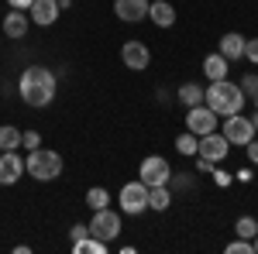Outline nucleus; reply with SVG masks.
<instances>
[{"instance_id": "obj_5", "label": "nucleus", "mask_w": 258, "mask_h": 254, "mask_svg": "<svg viewBox=\"0 0 258 254\" xmlns=\"http://www.w3.org/2000/svg\"><path fill=\"white\" fill-rule=\"evenodd\" d=\"M117 203H120V213H127V216H141L145 210H148V186L145 182H127L124 189H120L117 196Z\"/></svg>"}, {"instance_id": "obj_4", "label": "nucleus", "mask_w": 258, "mask_h": 254, "mask_svg": "<svg viewBox=\"0 0 258 254\" xmlns=\"http://www.w3.org/2000/svg\"><path fill=\"white\" fill-rule=\"evenodd\" d=\"M86 227H90V234L97 237V240L110 244V240H117V237H120V213H114L110 206L93 210V220H90Z\"/></svg>"}, {"instance_id": "obj_1", "label": "nucleus", "mask_w": 258, "mask_h": 254, "mask_svg": "<svg viewBox=\"0 0 258 254\" xmlns=\"http://www.w3.org/2000/svg\"><path fill=\"white\" fill-rule=\"evenodd\" d=\"M55 90H59V79H55V72H52L48 65H28L18 79L21 100H24L28 107H35V110L48 107V103L55 100Z\"/></svg>"}, {"instance_id": "obj_7", "label": "nucleus", "mask_w": 258, "mask_h": 254, "mask_svg": "<svg viewBox=\"0 0 258 254\" xmlns=\"http://www.w3.org/2000/svg\"><path fill=\"white\" fill-rule=\"evenodd\" d=\"M220 117L207 107V103H200V107H189V114H186V131H193L197 137L210 134V131H217Z\"/></svg>"}, {"instance_id": "obj_16", "label": "nucleus", "mask_w": 258, "mask_h": 254, "mask_svg": "<svg viewBox=\"0 0 258 254\" xmlns=\"http://www.w3.org/2000/svg\"><path fill=\"white\" fill-rule=\"evenodd\" d=\"M227 69H231V62L224 59L220 52H210V55L203 59V76L210 79V82H214V79H227Z\"/></svg>"}, {"instance_id": "obj_12", "label": "nucleus", "mask_w": 258, "mask_h": 254, "mask_svg": "<svg viewBox=\"0 0 258 254\" xmlns=\"http://www.w3.org/2000/svg\"><path fill=\"white\" fill-rule=\"evenodd\" d=\"M24 176V158L18 151H0V186H14Z\"/></svg>"}, {"instance_id": "obj_8", "label": "nucleus", "mask_w": 258, "mask_h": 254, "mask_svg": "<svg viewBox=\"0 0 258 254\" xmlns=\"http://www.w3.org/2000/svg\"><path fill=\"white\" fill-rule=\"evenodd\" d=\"M120 62L127 65V69H135V72H145L148 65H152V52H148V45L138 38L124 41L120 45Z\"/></svg>"}, {"instance_id": "obj_24", "label": "nucleus", "mask_w": 258, "mask_h": 254, "mask_svg": "<svg viewBox=\"0 0 258 254\" xmlns=\"http://www.w3.org/2000/svg\"><path fill=\"white\" fill-rule=\"evenodd\" d=\"M234 234L244 237V240H255V237H258V220H255V216H238Z\"/></svg>"}, {"instance_id": "obj_22", "label": "nucleus", "mask_w": 258, "mask_h": 254, "mask_svg": "<svg viewBox=\"0 0 258 254\" xmlns=\"http://www.w3.org/2000/svg\"><path fill=\"white\" fill-rule=\"evenodd\" d=\"M18 148H21V131L11 127V124H4L0 127V151H18Z\"/></svg>"}, {"instance_id": "obj_40", "label": "nucleus", "mask_w": 258, "mask_h": 254, "mask_svg": "<svg viewBox=\"0 0 258 254\" xmlns=\"http://www.w3.org/2000/svg\"><path fill=\"white\" fill-rule=\"evenodd\" d=\"M255 110H258V97H255Z\"/></svg>"}, {"instance_id": "obj_28", "label": "nucleus", "mask_w": 258, "mask_h": 254, "mask_svg": "<svg viewBox=\"0 0 258 254\" xmlns=\"http://www.w3.org/2000/svg\"><path fill=\"white\" fill-rule=\"evenodd\" d=\"M21 148H28V151L41 148V134L38 131H21Z\"/></svg>"}, {"instance_id": "obj_39", "label": "nucleus", "mask_w": 258, "mask_h": 254, "mask_svg": "<svg viewBox=\"0 0 258 254\" xmlns=\"http://www.w3.org/2000/svg\"><path fill=\"white\" fill-rule=\"evenodd\" d=\"M251 247H255V254H258V237H255V240H251Z\"/></svg>"}, {"instance_id": "obj_26", "label": "nucleus", "mask_w": 258, "mask_h": 254, "mask_svg": "<svg viewBox=\"0 0 258 254\" xmlns=\"http://www.w3.org/2000/svg\"><path fill=\"white\" fill-rule=\"evenodd\" d=\"M238 86H241V93H244L248 100H255V97H258V72H248V76L241 79Z\"/></svg>"}, {"instance_id": "obj_14", "label": "nucleus", "mask_w": 258, "mask_h": 254, "mask_svg": "<svg viewBox=\"0 0 258 254\" xmlns=\"http://www.w3.org/2000/svg\"><path fill=\"white\" fill-rule=\"evenodd\" d=\"M148 21L155 28H172L176 24V7L169 0H155V4H148Z\"/></svg>"}, {"instance_id": "obj_36", "label": "nucleus", "mask_w": 258, "mask_h": 254, "mask_svg": "<svg viewBox=\"0 0 258 254\" xmlns=\"http://www.w3.org/2000/svg\"><path fill=\"white\" fill-rule=\"evenodd\" d=\"M172 100H176V93H169V90H159V103H165V107H169Z\"/></svg>"}, {"instance_id": "obj_13", "label": "nucleus", "mask_w": 258, "mask_h": 254, "mask_svg": "<svg viewBox=\"0 0 258 254\" xmlns=\"http://www.w3.org/2000/svg\"><path fill=\"white\" fill-rule=\"evenodd\" d=\"M148 4L152 0H114V14L127 24H138V21L148 18Z\"/></svg>"}, {"instance_id": "obj_9", "label": "nucleus", "mask_w": 258, "mask_h": 254, "mask_svg": "<svg viewBox=\"0 0 258 254\" xmlns=\"http://www.w3.org/2000/svg\"><path fill=\"white\" fill-rule=\"evenodd\" d=\"M220 134L227 137L231 144H238V148H244L251 137H255V127H251V120L244 117V114H231V117L224 120V131Z\"/></svg>"}, {"instance_id": "obj_29", "label": "nucleus", "mask_w": 258, "mask_h": 254, "mask_svg": "<svg viewBox=\"0 0 258 254\" xmlns=\"http://www.w3.org/2000/svg\"><path fill=\"white\" fill-rule=\"evenodd\" d=\"M244 59L258 65V38H248V41H244Z\"/></svg>"}, {"instance_id": "obj_19", "label": "nucleus", "mask_w": 258, "mask_h": 254, "mask_svg": "<svg viewBox=\"0 0 258 254\" xmlns=\"http://www.w3.org/2000/svg\"><path fill=\"white\" fill-rule=\"evenodd\" d=\"M176 100L189 110V107H200L203 103V86H197V82H182L176 90Z\"/></svg>"}, {"instance_id": "obj_38", "label": "nucleus", "mask_w": 258, "mask_h": 254, "mask_svg": "<svg viewBox=\"0 0 258 254\" xmlns=\"http://www.w3.org/2000/svg\"><path fill=\"white\" fill-rule=\"evenodd\" d=\"M59 7L66 11V7H73V0H59Z\"/></svg>"}, {"instance_id": "obj_34", "label": "nucleus", "mask_w": 258, "mask_h": 254, "mask_svg": "<svg viewBox=\"0 0 258 254\" xmlns=\"http://www.w3.org/2000/svg\"><path fill=\"white\" fill-rule=\"evenodd\" d=\"M234 179H238V182H251V168H248V165H244V168H238V172H234Z\"/></svg>"}, {"instance_id": "obj_20", "label": "nucleus", "mask_w": 258, "mask_h": 254, "mask_svg": "<svg viewBox=\"0 0 258 254\" xmlns=\"http://www.w3.org/2000/svg\"><path fill=\"white\" fill-rule=\"evenodd\" d=\"M110 247V244H103V240H97L93 234L80 237V240H73V254H103Z\"/></svg>"}, {"instance_id": "obj_30", "label": "nucleus", "mask_w": 258, "mask_h": 254, "mask_svg": "<svg viewBox=\"0 0 258 254\" xmlns=\"http://www.w3.org/2000/svg\"><path fill=\"white\" fill-rule=\"evenodd\" d=\"M210 176H214V182H217V186H231V172H224L220 165H214V172H210Z\"/></svg>"}, {"instance_id": "obj_23", "label": "nucleus", "mask_w": 258, "mask_h": 254, "mask_svg": "<svg viewBox=\"0 0 258 254\" xmlns=\"http://www.w3.org/2000/svg\"><path fill=\"white\" fill-rule=\"evenodd\" d=\"M176 151L179 155H197L200 151V137L193 134V131H182V134L176 137Z\"/></svg>"}, {"instance_id": "obj_32", "label": "nucleus", "mask_w": 258, "mask_h": 254, "mask_svg": "<svg viewBox=\"0 0 258 254\" xmlns=\"http://www.w3.org/2000/svg\"><path fill=\"white\" fill-rule=\"evenodd\" d=\"M86 234H90V227H86V223H76V227L69 230V237H73V240H80V237H86Z\"/></svg>"}, {"instance_id": "obj_25", "label": "nucleus", "mask_w": 258, "mask_h": 254, "mask_svg": "<svg viewBox=\"0 0 258 254\" xmlns=\"http://www.w3.org/2000/svg\"><path fill=\"white\" fill-rule=\"evenodd\" d=\"M86 206H90V210H103V206H110V193H107L103 186H93V189L86 193Z\"/></svg>"}, {"instance_id": "obj_15", "label": "nucleus", "mask_w": 258, "mask_h": 254, "mask_svg": "<svg viewBox=\"0 0 258 254\" xmlns=\"http://www.w3.org/2000/svg\"><path fill=\"white\" fill-rule=\"evenodd\" d=\"M244 35H238V31H227L224 38H220V55L227 62H238V59H244Z\"/></svg>"}, {"instance_id": "obj_35", "label": "nucleus", "mask_w": 258, "mask_h": 254, "mask_svg": "<svg viewBox=\"0 0 258 254\" xmlns=\"http://www.w3.org/2000/svg\"><path fill=\"white\" fill-rule=\"evenodd\" d=\"M7 4H11V7H14V11H28V7H31V4H35V0H7Z\"/></svg>"}, {"instance_id": "obj_33", "label": "nucleus", "mask_w": 258, "mask_h": 254, "mask_svg": "<svg viewBox=\"0 0 258 254\" xmlns=\"http://www.w3.org/2000/svg\"><path fill=\"white\" fill-rule=\"evenodd\" d=\"M244 148H248V158H251V161L258 165V137H251V141H248Z\"/></svg>"}, {"instance_id": "obj_37", "label": "nucleus", "mask_w": 258, "mask_h": 254, "mask_svg": "<svg viewBox=\"0 0 258 254\" xmlns=\"http://www.w3.org/2000/svg\"><path fill=\"white\" fill-rule=\"evenodd\" d=\"M248 120H251V127H255V134H258V110H255V114H251Z\"/></svg>"}, {"instance_id": "obj_11", "label": "nucleus", "mask_w": 258, "mask_h": 254, "mask_svg": "<svg viewBox=\"0 0 258 254\" xmlns=\"http://www.w3.org/2000/svg\"><path fill=\"white\" fill-rule=\"evenodd\" d=\"M59 0H35L31 7H28V21L31 24H38V28H48V24H55L59 21Z\"/></svg>"}, {"instance_id": "obj_10", "label": "nucleus", "mask_w": 258, "mask_h": 254, "mask_svg": "<svg viewBox=\"0 0 258 254\" xmlns=\"http://www.w3.org/2000/svg\"><path fill=\"white\" fill-rule=\"evenodd\" d=\"M197 155H203V158H210L214 165H220L224 158L231 155V141L220 134V131H210V134L200 137V151H197Z\"/></svg>"}, {"instance_id": "obj_31", "label": "nucleus", "mask_w": 258, "mask_h": 254, "mask_svg": "<svg viewBox=\"0 0 258 254\" xmlns=\"http://www.w3.org/2000/svg\"><path fill=\"white\" fill-rule=\"evenodd\" d=\"M197 172H207V176H210V172H214V161L203 158V155H197Z\"/></svg>"}, {"instance_id": "obj_21", "label": "nucleus", "mask_w": 258, "mask_h": 254, "mask_svg": "<svg viewBox=\"0 0 258 254\" xmlns=\"http://www.w3.org/2000/svg\"><path fill=\"white\" fill-rule=\"evenodd\" d=\"M169 189L172 193H189V189H197V176L193 172H172L169 176Z\"/></svg>"}, {"instance_id": "obj_17", "label": "nucleus", "mask_w": 258, "mask_h": 254, "mask_svg": "<svg viewBox=\"0 0 258 254\" xmlns=\"http://www.w3.org/2000/svg\"><path fill=\"white\" fill-rule=\"evenodd\" d=\"M0 28H4L7 38H24V35H28V14H24V11H11Z\"/></svg>"}, {"instance_id": "obj_27", "label": "nucleus", "mask_w": 258, "mask_h": 254, "mask_svg": "<svg viewBox=\"0 0 258 254\" xmlns=\"http://www.w3.org/2000/svg\"><path fill=\"white\" fill-rule=\"evenodd\" d=\"M224 251H227V254H255V247H251V240L238 237V240H231V244H227Z\"/></svg>"}, {"instance_id": "obj_18", "label": "nucleus", "mask_w": 258, "mask_h": 254, "mask_svg": "<svg viewBox=\"0 0 258 254\" xmlns=\"http://www.w3.org/2000/svg\"><path fill=\"white\" fill-rule=\"evenodd\" d=\"M169 206H172V189L169 186H148V210L165 213Z\"/></svg>"}, {"instance_id": "obj_2", "label": "nucleus", "mask_w": 258, "mask_h": 254, "mask_svg": "<svg viewBox=\"0 0 258 254\" xmlns=\"http://www.w3.org/2000/svg\"><path fill=\"white\" fill-rule=\"evenodd\" d=\"M244 93H241L238 82L231 79H214L207 90H203V103L217 114V117H231V114H241L244 110Z\"/></svg>"}, {"instance_id": "obj_6", "label": "nucleus", "mask_w": 258, "mask_h": 254, "mask_svg": "<svg viewBox=\"0 0 258 254\" xmlns=\"http://www.w3.org/2000/svg\"><path fill=\"white\" fill-rule=\"evenodd\" d=\"M169 176H172V165H169L162 155H148L145 161H141L138 179L145 182V186H169Z\"/></svg>"}, {"instance_id": "obj_41", "label": "nucleus", "mask_w": 258, "mask_h": 254, "mask_svg": "<svg viewBox=\"0 0 258 254\" xmlns=\"http://www.w3.org/2000/svg\"><path fill=\"white\" fill-rule=\"evenodd\" d=\"M255 220H258V216H255Z\"/></svg>"}, {"instance_id": "obj_3", "label": "nucleus", "mask_w": 258, "mask_h": 254, "mask_svg": "<svg viewBox=\"0 0 258 254\" xmlns=\"http://www.w3.org/2000/svg\"><path fill=\"white\" fill-rule=\"evenodd\" d=\"M24 172L35 182H55L62 176V155L52 151V148H35V151H28Z\"/></svg>"}]
</instances>
